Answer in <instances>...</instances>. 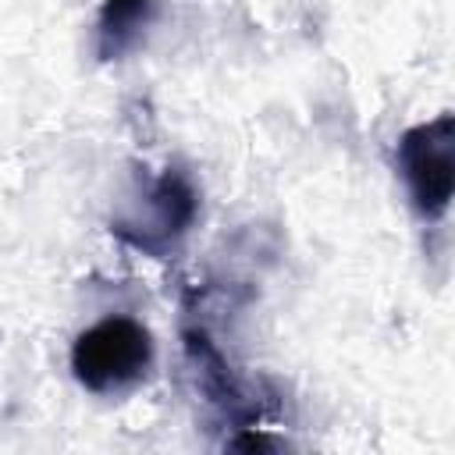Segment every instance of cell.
I'll use <instances>...</instances> for the list:
<instances>
[{"instance_id": "obj_1", "label": "cell", "mask_w": 455, "mask_h": 455, "mask_svg": "<svg viewBox=\"0 0 455 455\" xmlns=\"http://www.w3.org/2000/svg\"><path fill=\"white\" fill-rule=\"evenodd\" d=\"M153 366V338L139 320L107 316L85 327L71 345V370L92 395L135 387Z\"/></svg>"}, {"instance_id": "obj_2", "label": "cell", "mask_w": 455, "mask_h": 455, "mask_svg": "<svg viewBox=\"0 0 455 455\" xmlns=\"http://www.w3.org/2000/svg\"><path fill=\"white\" fill-rule=\"evenodd\" d=\"M398 171L423 220H437L448 213L451 192H455V121L451 114H437L434 121L416 124L398 139Z\"/></svg>"}, {"instance_id": "obj_3", "label": "cell", "mask_w": 455, "mask_h": 455, "mask_svg": "<svg viewBox=\"0 0 455 455\" xmlns=\"http://www.w3.org/2000/svg\"><path fill=\"white\" fill-rule=\"evenodd\" d=\"M192 217H196V192H192V185L178 171H167V174H160L149 185L142 203H135L128 213L114 217V231L128 245L160 256V252H167L188 231Z\"/></svg>"}, {"instance_id": "obj_4", "label": "cell", "mask_w": 455, "mask_h": 455, "mask_svg": "<svg viewBox=\"0 0 455 455\" xmlns=\"http://www.w3.org/2000/svg\"><path fill=\"white\" fill-rule=\"evenodd\" d=\"M156 14V0H107L96 21V50L103 60L121 57L139 43Z\"/></svg>"}]
</instances>
